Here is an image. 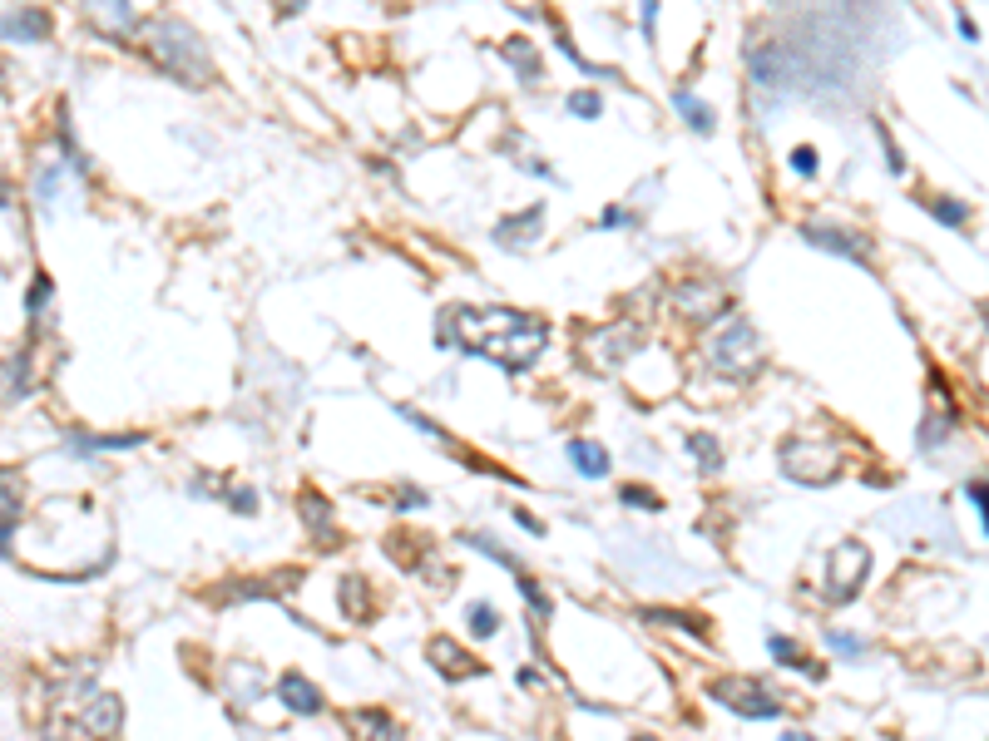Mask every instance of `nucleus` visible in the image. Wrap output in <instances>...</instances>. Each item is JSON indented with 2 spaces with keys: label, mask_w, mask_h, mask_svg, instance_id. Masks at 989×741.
<instances>
[{
  "label": "nucleus",
  "mask_w": 989,
  "mask_h": 741,
  "mask_svg": "<svg viewBox=\"0 0 989 741\" xmlns=\"http://www.w3.org/2000/svg\"><path fill=\"white\" fill-rule=\"evenodd\" d=\"M346 727H352L356 741H406V727L396 722L381 707H362V712H346Z\"/></svg>",
  "instance_id": "nucleus-6"
},
{
  "label": "nucleus",
  "mask_w": 989,
  "mask_h": 741,
  "mask_svg": "<svg viewBox=\"0 0 989 741\" xmlns=\"http://www.w3.org/2000/svg\"><path fill=\"white\" fill-rule=\"evenodd\" d=\"M955 25H960V35H965V40H980V25H975L970 15H955Z\"/></svg>",
  "instance_id": "nucleus-28"
},
{
  "label": "nucleus",
  "mask_w": 989,
  "mask_h": 741,
  "mask_svg": "<svg viewBox=\"0 0 989 741\" xmlns=\"http://www.w3.org/2000/svg\"><path fill=\"white\" fill-rule=\"evenodd\" d=\"M624 504H634V510H648V514L663 510L658 494H654V490H638V484H628V490H624Z\"/></svg>",
  "instance_id": "nucleus-21"
},
{
  "label": "nucleus",
  "mask_w": 989,
  "mask_h": 741,
  "mask_svg": "<svg viewBox=\"0 0 989 741\" xmlns=\"http://www.w3.org/2000/svg\"><path fill=\"white\" fill-rule=\"evenodd\" d=\"M65 445L75 455H99V450H139L144 436H80V430H70Z\"/></svg>",
  "instance_id": "nucleus-11"
},
{
  "label": "nucleus",
  "mask_w": 989,
  "mask_h": 741,
  "mask_svg": "<svg viewBox=\"0 0 989 741\" xmlns=\"http://www.w3.org/2000/svg\"><path fill=\"white\" fill-rule=\"evenodd\" d=\"M336 593H342V608H346V618H372V603H366V578H356V574H346L342 584H336Z\"/></svg>",
  "instance_id": "nucleus-12"
},
{
  "label": "nucleus",
  "mask_w": 989,
  "mask_h": 741,
  "mask_svg": "<svg viewBox=\"0 0 989 741\" xmlns=\"http://www.w3.org/2000/svg\"><path fill=\"white\" fill-rule=\"evenodd\" d=\"M228 504H233L238 514H252V510H258V494H252V490H233V494H228Z\"/></svg>",
  "instance_id": "nucleus-26"
},
{
  "label": "nucleus",
  "mask_w": 989,
  "mask_h": 741,
  "mask_svg": "<svg viewBox=\"0 0 989 741\" xmlns=\"http://www.w3.org/2000/svg\"><path fill=\"white\" fill-rule=\"evenodd\" d=\"M396 504H401V510H420L426 494H420V490H401V494H396Z\"/></svg>",
  "instance_id": "nucleus-27"
},
{
  "label": "nucleus",
  "mask_w": 989,
  "mask_h": 741,
  "mask_svg": "<svg viewBox=\"0 0 989 741\" xmlns=\"http://www.w3.org/2000/svg\"><path fill=\"white\" fill-rule=\"evenodd\" d=\"M688 455H698L702 470H718V464H722V455H718V445H712V436H692V440H688Z\"/></svg>",
  "instance_id": "nucleus-19"
},
{
  "label": "nucleus",
  "mask_w": 989,
  "mask_h": 741,
  "mask_svg": "<svg viewBox=\"0 0 989 741\" xmlns=\"http://www.w3.org/2000/svg\"><path fill=\"white\" fill-rule=\"evenodd\" d=\"M782 741H816L812 732H782Z\"/></svg>",
  "instance_id": "nucleus-30"
},
{
  "label": "nucleus",
  "mask_w": 989,
  "mask_h": 741,
  "mask_svg": "<svg viewBox=\"0 0 989 741\" xmlns=\"http://www.w3.org/2000/svg\"><path fill=\"white\" fill-rule=\"evenodd\" d=\"M673 104H678V114H683V119H688L698 134H712V109H708L702 99H692L688 89H673Z\"/></svg>",
  "instance_id": "nucleus-14"
},
{
  "label": "nucleus",
  "mask_w": 989,
  "mask_h": 741,
  "mask_svg": "<svg viewBox=\"0 0 989 741\" xmlns=\"http://www.w3.org/2000/svg\"><path fill=\"white\" fill-rule=\"evenodd\" d=\"M466 623H470V638H480V643L500 633V613H494V603H485V598L466 608Z\"/></svg>",
  "instance_id": "nucleus-13"
},
{
  "label": "nucleus",
  "mask_w": 989,
  "mask_h": 741,
  "mask_svg": "<svg viewBox=\"0 0 989 741\" xmlns=\"http://www.w3.org/2000/svg\"><path fill=\"white\" fill-rule=\"evenodd\" d=\"M514 519H520V529H530V534H544V524L534 514H514Z\"/></svg>",
  "instance_id": "nucleus-29"
},
{
  "label": "nucleus",
  "mask_w": 989,
  "mask_h": 741,
  "mask_svg": "<svg viewBox=\"0 0 989 741\" xmlns=\"http://www.w3.org/2000/svg\"><path fill=\"white\" fill-rule=\"evenodd\" d=\"M426 658H430V667H436L440 677H450V682H466V677H480V672H485V662L470 658L466 648H456L450 638H430Z\"/></svg>",
  "instance_id": "nucleus-5"
},
{
  "label": "nucleus",
  "mask_w": 989,
  "mask_h": 741,
  "mask_svg": "<svg viewBox=\"0 0 989 741\" xmlns=\"http://www.w3.org/2000/svg\"><path fill=\"white\" fill-rule=\"evenodd\" d=\"M278 697H282V707H287L292 717H322V707H327L322 687L312 682L307 672H282L278 677Z\"/></svg>",
  "instance_id": "nucleus-4"
},
{
  "label": "nucleus",
  "mask_w": 989,
  "mask_h": 741,
  "mask_svg": "<svg viewBox=\"0 0 989 741\" xmlns=\"http://www.w3.org/2000/svg\"><path fill=\"white\" fill-rule=\"evenodd\" d=\"M806 242H816V248H831V252H841V258H851V252L861 258L856 238H846V232H836V228H822V222H812V228H806Z\"/></svg>",
  "instance_id": "nucleus-15"
},
{
  "label": "nucleus",
  "mask_w": 989,
  "mask_h": 741,
  "mask_svg": "<svg viewBox=\"0 0 989 741\" xmlns=\"http://www.w3.org/2000/svg\"><path fill=\"white\" fill-rule=\"evenodd\" d=\"M297 514H302V524H307V534L317 539V544H332V539H336L332 510H327V500H322L317 490H307V494L297 500Z\"/></svg>",
  "instance_id": "nucleus-7"
},
{
  "label": "nucleus",
  "mask_w": 989,
  "mask_h": 741,
  "mask_svg": "<svg viewBox=\"0 0 989 741\" xmlns=\"http://www.w3.org/2000/svg\"><path fill=\"white\" fill-rule=\"evenodd\" d=\"M15 529H20V484H10V474H0V558L10 554Z\"/></svg>",
  "instance_id": "nucleus-9"
},
{
  "label": "nucleus",
  "mask_w": 989,
  "mask_h": 741,
  "mask_svg": "<svg viewBox=\"0 0 989 741\" xmlns=\"http://www.w3.org/2000/svg\"><path fill=\"white\" fill-rule=\"evenodd\" d=\"M792 168H796L802 178H806V174H816V168H822V154H816V148H806V144H802V148H792Z\"/></svg>",
  "instance_id": "nucleus-23"
},
{
  "label": "nucleus",
  "mask_w": 989,
  "mask_h": 741,
  "mask_svg": "<svg viewBox=\"0 0 989 741\" xmlns=\"http://www.w3.org/2000/svg\"><path fill=\"white\" fill-rule=\"evenodd\" d=\"M712 697H718L722 707H732V712L742 717V722H772L777 712H782V702H777L772 687H762L757 677H718V682L708 687Z\"/></svg>",
  "instance_id": "nucleus-2"
},
{
  "label": "nucleus",
  "mask_w": 989,
  "mask_h": 741,
  "mask_svg": "<svg viewBox=\"0 0 989 741\" xmlns=\"http://www.w3.org/2000/svg\"><path fill=\"white\" fill-rule=\"evenodd\" d=\"M925 213H935L945 222V228H965V218H970V208L955 203V198H925Z\"/></svg>",
  "instance_id": "nucleus-16"
},
{
  "label": "nucleus",
  "mask_w": 989,
  "mask_h": 741,
  "mask_svg": "<svg viewBox=\"0 0 989 741\" xmlns=\"http://www.w3.org/2000/svg\"><path fill=\"white\" fill-rule=\"evenodd\" d=\"M446 332L456 336L460 352L500 361L504 370L534 366V356H540L544 342H550V326H544L540 316L510 312V306H450Z\"/></svg>",
  "instance_id": "nucleus-1"
},
{
  "label": "nucleus",
  "mask_w": 989,
  "mask_h": 741,
  "mask_svg": "<svg viewBox=\"0 0 989 741\" xmlns=\"http://www.w3.org/2000/svg\"><path fill=\"white\" fill-rule=\"evenodd\" d=\"M5 376H10V386H5V400H15V396H25L35 380H30V356H10V366H5Z\"/></svg>",
  "instance_id": "nucleus-17"
},
{
  "label": "nucleus",
  "mask_w": 989,
  "mask_h": 741,
  "mask_svg": "<svg viewBox=\"0 0 989 741\" xmlns=\"http://www.w3.org/2000/svg\"><path fill=\"white\" fill-rule=\"evenodd\" d=\"M866 549L861 544H841L836 554L826 558V603H851L861 593V584H866Z\"/></svg>",
  "instance_id": "nucleus-3"
},
{
  "label": "nucleus",
  "mask_w": 989,
  "mask_h": 741,
  "mask_svg": "<svg viewBox=\"0 0 989 741\" xmlns=\"http://www.w3.org/2000/svg\"><path fill=\"white\" fill-rule=\"evenodd\" d=\"M628 222H634V213H628V208H604L598 228H628Z\"/></svg>",
  "instance_id": "nucleus-25"
},
{
  "label": "nucleus",
  "mask_w": 989,
  "mask_h": 741,
  "mask_svg": "<svg viewBox=\"0 0 989 741\" xmlns=\"http://www.w3.org/2000/svg\"><path fill=\"white\" fill-rule=\"evenodd\" d=\"M564 455H570V464L584 480H604L608 474V450L604 445H594V440H570L564 445Z\"/></svg>",
  "instance_id": "nucleus-8"
},
{
  "label": "nucleus",
  "mask_w": 989,
  "mask_h": 741,
  "mask_svg": "<svg viewBox=\"0 0 989 741\" xmlns=\"http://www.w3.org/2000/svg\"><path fill=\"white\" fill-rule=\"evenodd\" d=\"M965 494H970V500L980 504V514H984V534H989V484L975 480V484H965Z\"/></svg>",
  "instance_id": "nucleus-24"
},
{
  "label": "nucleus",
  "mask_w": 989,
  "mask_h": 741,
  "mask_svg": "<svg viewBox=\"0 0 989 741\" xmlns=\"http://www.w3.org/2000/svg\"><path fill=\"white\" fill-rule=\"evenodd\" d=\"M50 15L45 10H20V15H0V35L5 40H45Z\"/></svg>",
  "instance_id": "nucleus-10"
},
{
  "label": "nucleus",
  "mask_w": 989,
  "mask_h": 741,
  "mask_svg": "<svg viewBox=\"0 0 989 741\" xmlns=\"http://www.w3.org/2000/svg\"><path fill=\"white\" fill-rule=\"evenodd\" d=\"M826 648H831V652H841V658H861L856 633H826Z\"/></svg>",
  "instance_id": "nucleus-22"
},
{
  "label": "nucleus",
  "mask_w": 989,
  "mask_h": 741,
  "mask_svg": "<svg viewBox=\"0 0 989 741\" xmlns=\"http://www.w3.org/2000/svg\"><path fill=\"white\" fill-rule=\"evenodd\" d=\"M570 114H579V119H598V114H604V99H598L594 89H579V94H570Z\"/></svg>",
  "instance_id": "nucleus-18"
},
{
  "label": "nucleus",
  "mask_w": 989,
  "mask_h": 741,
  "mask_svg": "<svg viewBox=\"0 0 989 741\" xmlns=\"http://www.w3.org/2000/svg\"><path fill=\"white\" fill-rule=\"evenodd\" d=\"M634 741H654V736H634Z\"/></svg>",
  "instance_id": "nucleus-31"
},
{
  "label": "nucleus",
  "mask_w": 989,
  "mask_h": 741,
  "mask_svg": "<svg viewBox=\"0 0 989 741\" xmlns=\"http://www.w3.org/2000/svg\"><path fill=\"white\" fill-rule=\"evenodd\" d=\"M0 208H5V193H0Z\"/></svg>",
  "instance_id": "nucleus-32"
},
{
  "label": "nucleus",
  "mask_w": 989,
  "mask_h": 741,
  "mask_svg": "<svg viewBox=\"0 0 989 741\" xmlns=\"http://www.w3.org/2000/svg\"><path fill=\"white\" fill-rule=\"evenodd\" d=\"M50 292H55V282L45 277V272H35V282H30V296H25V312L40 316V306L50 302Z\"/></svg>",
  "instance_id": "nucleus-20"
}]
</instances>
